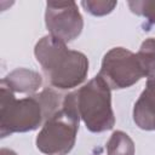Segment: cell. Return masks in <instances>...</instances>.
Segmentation results:
<instances>
[{
  "label": "cell",
  "mask_w": 155,
  "mask_h": 155,
  "mask_svg": "<svg viewBox=\"0 0 155 155\" xmlns=\"http://www.w3.org/2000/svg\"><path fill=\"white\" fill-rule=\"evenodd\" d=\"M0 155H17L13 150H11V149H7V148H2L1 150H0Z\"/></svg>",
  "instance_id": "5bb4252c"
},
{
  "label": "cell",
  "mask_w": 155,
  "mask_h": 155,
  "mask_svg": "<svg viewBox=\"0 0 155 155\" xmlns=\"http://www.w3.org/2000/svg\"><path fill=\"white\" fill-rule=\"evenodd\" d=\"M131 11L144 17L149 23L155 24V0H136L128 1Z\"/></svg>",
  "instance_id": "7c38bea8"
},
{
  "label": "cell",
  "mask_w": 155,
  "mask_h": 155,
  "mask_svg": "<svg viewBox=\"0 0 155 155\" xmlns=\"http://www.w3.org/2000/svg\"><path fill=\"white\" fill-rule=\"evenodd\" d=\"M81 5L88 13L93 16H105L116 7L117 2L108 0H84L81 1Z\"/></svg>",
  "instance_id": "4fadbf2b"
},
{
  "label": "cell",
  "mask_w": 155,
  "mask_h": 155,
  "mask_svg": "<svg viewBox=\"0 0 155 155\" xmlns=\"http://www.w3.org/2000/svg\"><path fill=\"white\" fill-rule=\"evenodd\" d=\"M45 23L50 35L69 42L76 39L84 28V19L75 1H48L45 11Z\"/></svg>",
  "instance_id": "8992f818"
},
{
  "label": "cell",
  "mask_w": 155,
  "mask_h": 155,
  "mask_svg": "<svg viewBox=\"0 0 155 155\" xmlns=\"http://www.w3.org/2000/svg\"><path fill=\"white\" fill-rule=\"evenodd\" d=\"M108 155H134V143L124 131H114L107 143Z\"/></svg>",
  "instance_id": "9c48e42d"
},
{
  "label": "cell",
  "mask_w": 155,
  "mask_h": 155,
  "mask_svg": "<svg viewBox=\"0 0 155 155\" xmlns=\"http://www.w3.org/2000/svg\"><path fill=\"white\" fill-rule=\"evenodd\" d=\"M98 75L111 90L131 87L144 78L137 54L124 47H114L104 54Z\"/></svg>",
  "instance_id": "5b68a950"
},
{
  "label": "cell",
  "mask_w": 155,
  "mask_h": 155,
  "mask_svg": "<svg viewBox=\"0 0 155 155\" xmlns=\"http://www.w3.org/2000/svg\"><path fill=\"white\" fill-rule=\"evenodd\" d=\"M110 90L108 84L99 75H96L75 91L80 119L91 132H104L115 125Z\"/></svg>",
  "instance_id": "3957f363"
},
{
  "label": "cell",
  "mask_w": 155,
  "mask_h": 155,
  "mask_svg": "<svg viewBox=\"0 0 155 155\" xmlns=\"http://www.w3.org/2000/svg\"><path fill=\"white\" fill-rule=\"evenodd\" d=\"M34 54L50 85L57 90H70L81 85L88 74L87 57L67 47L65 42L45 35L35 47Z\"/></svg>",
  "instance_id": "6da1fadb"
},
{
  "label": "cell",
  "mask_w": 155,
  "mask_h": 155,
  "mask_svg": "<svg viewBox=\"0 0 155 155\" xmlns=\"http://www.w3.org/2000/svg\"><path fill=\"white\" fill-rule=\"evenodd\" d=\"M145 78L155 76V38L145 39L136 53Z\"/></svg>",
  "instance_id": "30bf717a"
},
{
  "label": "cell",
  "mask_w": 155,
  "mask_h": 155,
  "mask_svg": "<svg viewBox=\"0 0 155 155\" xmlns=\"http://www.w3.org/2000/svg\"><path fill=\"white\" fill-rule=\"evenodd\" d=\"M13 93H35L42 85V78L39 73L25 68H17L7 74L1 82Z\"/></svg>",
  "instance_id": "ba28073f"
},
{
  "label": "cell",
  "mask_w": 155,
  "mask_h": 155,
  "mask_svg": "<svg viewBox=\"0 0 155 155\" xmlns=\"http://www.w3.org/2000/svg\"><path fill=\"white\" fill-rule=\"evenodd\" d=\"M36 97L41 104L45 121L48 117H51L57 110H59L63 103V98H64V96H61L57 91H54L51 87L42 90L40 93L36 94Z\"/></svg>",
  "instance_id": "8fae6325"
},
{
  "label": "cell",
  "mask_w": 155,
  "mask_h": 155,
  "mask_svg": "<svg viewBox=\"0 0 155 155\" xmlns=\"http://www.w3.org/2000/svg\"><path fill=\"white\" fill-rule=\"evenodd\" d=\"M80 115L76 105V92L64 96L62 107L44 125L36 136L38 149L47 155H67L75 145Z\"/></svg>",
  "instance_id": "7a4b0ae2"
},
{
  "label": "cell",
  "mask_w": 155,
  "mask_h": 155,
  "mask_svg": "<svg viewBox=\"0 0 155 155\" xmlns=\"http://www.w3.org/2000/svg\"><path fill=\"white\" fill-rule=\"evenodd\" d=\"M133 121L142 130H155V76L147 80L145 88L134 103Z\"/></svg>",
  "instance_id": "52a82bcc"
},
{
  "label": "cell",
  "mask_w": 155,
  "mask_h": 155,
  "mask_svg": "<svg viewBox=\"0 0 155 155\" xmlns=\"http://www.w3.org/2000/svg\"><path fill=\"white\" fill-rule=\"evenodd\" d=\"M44 120L36 94L17 99L15 93L0 84V137L36 130Z\"/></svg>",
  "instance_id": "277c9868"
}]
</instances>
